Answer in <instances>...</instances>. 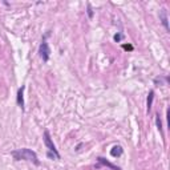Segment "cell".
Wrapping results in <instances>:
<instances>
[{
	"mask_svg": "<svg viewBox=\"0 0 170 170\" xmlns=\"http://www.w3.org/2000/svg\"><path fill=\"white\" fill-rule=\"evenodd\" d=\"M11 154L16 161H22V159H24V161L33 162L35 165H40V161H39V158H37L36 153L33 152V150H31V149H27V148L17 149V150H13Z\"/></svg>",
	"mask_w": 170,
	"mask_h": 170,
	"instance_id": "6da1fadb",
	"label": "cell"
},
{
	"mask_svg": "<svg viewBox=\"0 0 170 170\" xmlns=\"http://www.w3.org/2000/svg\"><path fill=\"white\" fill-rule=\"evenodd\" d=\"M44 144H45V146L48 148L49 153H52V154L56 157V159L61 158V157H60V153H58V150L56 149V145L53 144V141H52V138H51V134H49L48 130H44Z\"/></svg>",
	"mask_w": 170,
	"mask_h": 170,
	"instance_id": "7a4b0ae2",
	"label": "cell"
},
{
	"mask_svg": "<svg viewBox=\"0 0 170 170\" xmlns=\"http://www.w3.org/2000/svg\"><path fill=\"white\" fill-rule=\"evenodd\" d=\"M39 54H40V57H41V60H43L44 62H47L48 60H49V57H51V48H49V45H48V43L45 41V40H43L41 44H40Z\"/></svg>",
	"mask_w": 170,
	"mask_h": 170,
	"instance_id": "3957f363",
	"label": "cell"
},
{
	"mask_svg": "<svg viewBox=\"0 0 170 170\" xmlns=\"http://www.w3.org/2000/svg\"><path fill=\"white\" fill-rule=\"evenodd\" d=\"M24 89H26V87L22 85V88H19L17 96H16V102H17V106H20L23 110H24Z\"/></svg>",
	"mask_w": 170,
	"mask_h": 170,
	"instance_id": "277c9868",
	"label": "cell"
},
{
	"mask_svg": "<svg viewBox=\"0 0 170 170\" xmlns=\"http://www.w3.org/2000/svg\"><path fill=\"white\" fill-rule=\"evenodd\" d=\"M159 20H161V23H162V26L165 27V29L169 32L170 28H169V19H167V11L166 9H161V12H159Z\"/></svg>",
	"mask_w": 170,
	"mask_h": 170,
	"instance_id": "5b68a950",
	"label": "cell"
},
{
	"mask_svg": "<svg viewBox=\"0 0 170 170\" xmlns=\"http://www.w3.org/2000/svg\"><path fill=\"white\" fill-rule=\"evenodd\" d=\"M122 153H124V149L121 145H114L112 148V150H110V154H112V157H121L122 156Z\"/></svg>",
	"mask_w": 170,
	"mask_h": 170,
	"instance_id": "8992f818",
	"label": "cell"
},
{
	"mask_svg": "<svg viewBox=\"0 0 170 170\" xmlns=\"http://www.w3.org/2000/svg\"><path fill=\"white\" fill-rule=\"evenodd\" d=\"M97 159H98V162H100V163H102V165H105V166H108L109 169H112V170H121L118 166H116V165H113V163H110L109 161H106L105 158H102V157H98Z\"/></svg>",
	"mask_w": 170,
	"mask_h": 170,
	"instance_id": "52a82bcc",
	"label": "cell"
},
{
	"mask_svg": "<svg viewBox=\"0 0 170 170\" xmlns=\"http://www.w3.org/2000/svg\"><path fill=\"white\" fill-rule=\"evenodd\" d=\"M153 100H154V91H150V92H149V94H148V101H146V106H148V113L152 110Z\"/></svg>",
	"mask_w": 170,
	"mask_h": 170,
	"instance_id": "ba28073f",
	"label": "cell"
},
{
	"mask_svg": "<svg viewBox=\"0 0 170 170\" xmlns=\"http://www.w3.org/2000/svg\"><path fill=\"white\" fill-rule=\"evenodd\" d=\"M156 125H157V129L159 130V133L162 134L163 137V130H162V122H161V118H159V114H157L156 116Z\"/></svg>",
	"mask_w": 170,
	"mask_h": 170,
	"instance_id": "9c48e42d",
	"label": "cell"
},
{
	"mask_svg": "<svg viewBox=\"0 0 170 170\" xmlns=\"http://www.w3.org/2000/svg\"><path fill=\"white\" fill-rule=\"evenodd\" d=\"M122 37H124L122 33H117V35H114V37H113V39H114V41H117V43H118V41H121V40H122Z\"/></svg>",
	"mask_w": 170,
	"mask_h": 170,
	"instance_id": "30bf717a",
	"label": "cell"
},
{
	"mask_svg": "<svg viewBox=\"0 0 170 170\" xmlns=\"http://www.w3.org/2000/svg\"><path fill=\"white\" fill-rule=\"evenodd\" d=\"M88 16L89 17H93V11H92V7H91V4H88Z\"/></svg>",
	"mask_w": 170,
	"mask_h": 170,
	"instance_id": "8fae6325",
	"label": "cell"
},
{
	"mask_svg": "<svg viewBox=\"0 0 170 170\" xmlns=\"http://www.w3.org/2000/svg\"><path fill=\"white\" fill-rule=\"evenodd\" d=\"M122 48L125 49V51H133V47H132V45H129V44H124Z\"/></svg>",
	"mask_w": 170,
	"mask_h": 170,
	"instance_id": "7c38bea8",
	"label": "cell"
}]
</instances>
